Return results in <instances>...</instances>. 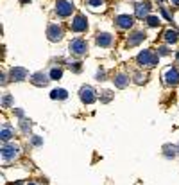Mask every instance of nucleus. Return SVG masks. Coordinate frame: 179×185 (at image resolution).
<instances>
[{"instance_id": "1", "label": "nucleus", "mask_w": 179, "mask_h": 185, "mask_svg": "<svg viewBox=\"0 0 179 185\" xmlns=\"http://www.w3.org/2000/svg\"><path fill=\"white\" fill-rule=\"evenodd\" d=\"M138 63L140 65H145V67H154L156 63H158V56L156 54H152L151 50H143V52H140L138 54Z\"/></svg>"}, {"instance_id": "2", "label": "nucleus", "mask_w": 179, "mask_h": 185, "mask_svg": "<svg viewBox=\"0 0 179 185\" xmlns=\"http://www.w3.org/2000/svg\"><path fill=\"white\" fill-rule=\"evenodd\" d=\"M72 11H74V5H72L68 0H58V4H56V13H58L59 16H70Z\"/></svg>"}, {"instance_id": "3", "label": "nucleus", "mask_w": 179, "mask_h": 185, "mask_svg": "<svg viewBox=\"0 0 179 185\" xmlns=\"http://www.w3.org/2000/svg\"><path fill=\"white\" fill-rule=\"evenodd\" d=\"M47 36L50 41H59L63 38V29H61L58 23H50L48 29H47Z\"/></svg>"}, {"instance_id": "4", "label": "nucleus", "mask_w": 179, "mask_h": 185, "mask_svg": "<svg viewBox=\"0 0 179 185\" xmlns=\"http://www.w3.org/2000/svg\"><path fill=\"white\" fill-rule=\"evenodd\" d=\"M81 99H82V103L91 104L95 101V90L91 86H82L81 88Z\"/></svg>"}, {"instance_id": "5", "label": "nucleus", "mask_w": 179, "mask_h": 185, "mask_svg": "<svg viewBox=\"0 0 179 185\" xmlns=\"http://www.w3.org/2000/svg\"><path fill=\"white\" fill-rule=\"evenodd\" d=\"M86 49H88L86 41L81 40V38H75V40L70 43V50H72L74 54H84V52H86Z\"/></svg>"}, {"instance_id": "6", "label": "nucleus", "mask_w": 179, "mask_h": 185, "mask_svg": "<svg viewBox=\"0 0 179 185\" xmlns=\"http://www.w3.org/2000/svg\"><path fill=\"white\" fill-rule=\"evenodd\" d=\"M86 29H88V22H86V18H84L82 15L75 16L74 22H72V31H75V33H82V31H86Z\"/></svg>"}, {"instance_id": "7", "label": "nucleus", "mask_w": 179, "mask_h": 185, "mask_svg": "<svg viewBox=\"0 0 179 185\" xmlns=\"http://www.w3.org/2000/svg\"><path fill=\"white\" fill-rule=\"evenodd\" d=\"M18 155V147L16 146H4L2 147V158L4 160H13Z\"/></svg>"}, {"instance_id": "8", "label": "nucleus", "mask_w": 179, "mask_h": 185, "mask_svg": "<svg viewBox=\"0 0 179 185\" xmlns=\"http://www.w3.org/2000/svg\"><path fill=\"white\" fill-rule=\"evenodd\" d=\"M27 76H29V72H27L23 67H15V68H11V79H13V81H23Z\"/></svg>"}, {"instance_id": "9", "label": "nucleus", "mask_w": 179, "mask_h": 185, "mask_svg": "<svg viewBox=\"0 0 179 185\" xmlns=\"http://www.w3.org/2000/svg\"><path fill=\"white\" fill-rule=\"evenodd\" d=\"M165 79H167V83H168V84L176 86V84L179 83V72L176 70V68H168V70L165 72Z\"/></svg>"}, {"instance_id": "10", "label": "nucleus", "mask_w": 179, "mask_h": 185, "mask_svg": "<svg viewBox=\"0 0 179 185\" xmlns=\"http://www.w3.org/2000/svg\"><path fill=\"white\" fill-rule=\"evenodd\" d=\"M117 25L122 27V29L133 27V16H129V15H120V16H117Z\"/></svg>"}, {"instance_id": "11", "label": "nucleus", "mask_w": 179, "mask_h": 185, "mask_svg": "<svg viewBox=\"0 0 179 185\" xmlns=\"http://www.w3.org/2000/svg\"><path fill=\"white\" fill-rule=\"evenodd\" d=\"M48 81H50V79H48V77H47L43 72L34 74V76H32V79H31V83H32V84H36V86H47V84H48Z\"/></svg>"}, {"instance_id": "12", "label": "nucleus", "mask_w": 179, "mask_h": 185, "mask_svg": "<svg viewBox=\"0 0 179 185\" xmlns=\"http://www.w3.org/2000/svg\"><path fill=\"white\" fill-rule=\"evenodd\" d=\"M143 40H145V33H143V31H136L134 34L129 36L127 45H129V47H134V45H138L140 41H143Z\"/></svg>"}, {"instance_id": "13", "label": "nucleus", "mask_w": 179, "mask_h": 185, "mask_svg": "<svg viewBox=\"0 0 179 185\" xmlns=\"http://www.w3.org/2000/svg\"><path fill=\"white\" fill-rule=\"evenodd\" d=\"M111 41H113V36L108 34V33H102L97 36V45H100V47H109Z\"/></svg>"}, {"instance_id": "14", "label": "nucleus", "mask_w": 179, "mask_h": 185, "mask_svg": "<svg viewBox=\"0 0 179 185\" xmlns=\"http://www.w3.org/2000/svg\"><path fill=\"white\" fill-rule=\"evenodd\" d=\"M149 9H151V4H138L136 5V16L138 18H145L147 15H149Z\"/></svg>"}, {"instance_id": "15", "label": "nucleus", "mask_w": 179, "mask_h": 185, "mask_svg": "<svg viewBox=\"0 0 179 185\" xmlns=\"http://www.w3.org/2000/svg\"><path fill=\"white\" fill-rule=\"evenodd\" d=\"M113 81H115V86H118V88H124V86H127V84H129V77H127L125 74H118V76L113 79Z\"/></svg>"}, {"instance_id": "16", "label": "nucleus", "mask_w": 179, "mask_h": 185, "mask_svg": "<svg viewBox=\"0 0 179 185\" xmlns=\"http://www.w3.org/2000/svg\"><path fill=\"white\" fill-rule=\"evenodd\" d=\"M50 97H52V99H66L68 94H66V90H63V88H56V90L50 92Z\"/></svg>"}, {"instance_id": "17", "label": "nucleus", "mask_w": 179, "mask_h": 185, "mask_svg": "<svg viewBox=\"0 0 179 185\" xmlns=\"http://www.w3.org/2000/svg\"><path fill=\"white\" fill-rule=\"evenodd\" d=\"M165 41L167 43H176L177 41V33L176 31H167L165 33Z\"/></svg>"}, {"instance_id": "18", "label": "nucleus", "mask_w": 179, "mask_h": 185, "mask_svg": "<svg viewBox=\"0 0 179 185\" xmlns=\"http://www.w3.org/2000/svg\"><path fill=\"white\" fill-rule=\"evenodd\" d=\"M11 137H13V133H11V129L5 126V128L2 129V133H0V139H2L4 142H7V140H11Z\"/></svg>"}, {"instance_id": "19", "label": "nucleus", "mask_w": 179, "mask_h": 185, "mask_svg": "<svg viewBox=\"0 0 179 185\" xmlns=\"http://www.w3.org/2000/svg\"><path fill=\"white\" fill-rule=\"evenodd\" d=\"M165 151H167V153H165L167 156H176L177 147H176V146H172V147H170V146H165Z\"/></svg>"}, {"instance_id": "20", "label": "nucleus", "mask_w": 179, "mask_h": 185, "mask_svg": "<svg viewBox=\"0 0 179 185\" xmlns=\"http://www.w3.org/2000/svg\"><path fill=\"white\" fill-rule=\"evenodd\" d=\"M61 76H63V70H61V68H52V72H50V79H59Z\"/></svg>"}, {"instance_id": "21", "label": "nucleus", "mask_w": 179, "mask_h": 185, "mask_svg": "<svg viewBox=\"0 0 179 185\" xmlns=\"http://www.w3.org/2000/svg\"><path fill=\"white\" fill-rule=\"evenodd\" d=\"M88 4H90V7H93V9H99V7H102L104 0H88Z\"/></svg>"}, {"instance_id": "22", "label": "nucleus", "mask_w": 179, "mask_h": 185, "mask_svg": "<svg viewBox=\"0 0 179 185\" xmlns=\"http://www.w3.org/2000/svg\"><path fill=\"white\" fill-rule=\"evenodd\" d=\"M147 23H149L151 27H158V25H159V20L156 18V16H147Z\"/></svg>"}, {"instance_id": "23", "label": "nucleus", "mask_w": 179, "mask_h": 185, "mask_svg": "<svg viewBox=\"0 0 179 185\" xmlns=\"http://www.w3.org/2000/svg\"><path fill=\"white\" fill-rule=\"evenodd\" d=\"M11 103H13V97H11V95H5V97L2 99V106H4V108H9Z\"/></svg>"}, {"instance_id": "24", "label": "nucleus", "mask_w": 179, "mask_h": 185, "mask_svg": "<svg viewBox=\"0 0 179 185\" xmlns=\"http://www.w3.org/2000/svg\"><path fill=\"white\" fill-rule=\"evenodd\" d=\"M70 68L74 72H81V63H70Z\"/></svg>"}, {"instance_id": "25", "label": "nucleus", "mask_w": 179, "mask_h": 185, "mask_svg": "<svg viewBox=\"0 0 179 185\" xmlns=\"http://www.w3.org/2000/svg\"><path fill=\"white\" fill-rule=\"evenodd\" d=\"M134 81H136V83H143V81H145V76H141V74H136V76H134Z\"/></svg>"}, {"instance_id": "26", "label": "nucleus", "mask_w": 179, "mask_h": 185, "mask_svg": "<svg viewBox=\"0 0 179 185\" xmlns=\"http://www.w3.org/2000/svg\"><path fill=\"white\" fill-rule=\"evenodd\" d=\"M32 144H34V146H40V144H43V140H41L40 137H32Z\"/></svg>"}, {"instance_id": "27", "label": "nucleus", "mask_w": 179, "mask_h": 185, "mask_svg": "<svg viewBox=\"0 0 179 185\" xmlns=\"http://www.w3.org/2000/svg\"><path fill=\"white\" fill-rule=\"evenodd\" d=\"M22 128H23V131H27L31 128V124H27V121H22Z\"/></svg>"}, {"instance_id": "28", "label": "nucleus", "mask_w": 179, "mask_h": 185, "mask_svg": "<svg viewBox=\"0 0 179 185\" xmlns=\"http://www.w3.org/2000/svg\"><path fill=\"white\" fill-rule=\"evenodd\" d=\"M159 50V54L161 56H165V54H168V50H167V47H161V49H158Z\"/></svg>"}, {"instance_id": "29", "label": "nucleus", "mask_w": 179, "mask_h": 185, "mask_svg": "<svg viewBox=\"0 0 179 185\" xmlns=\"http://www.w3.org/2000/svg\"><path fill=\"white\" fill-rule=\"evenodd\" d=\"M172 4H176V5H179V0H172Z\"/></svg>"}, {"instance_id": "30", "label": "nucleus", "mask_w": 179, "mask_h": 185, "mask_svg": "<svg viewBox=\"0 0 179 185\" xmlns=\"http://www.w3.org/2000/svg\"><path fill=\"white\" fill-rule=\"evenodd\" d=\"M27 185H36V183H32V182H31V183H27Z\"/></svg>"}, {"instance_id": "31", "label": "nucleus", "mask_w": 179, "mask_h": 185, "mask_svg": "<svg viewBox=\"0 0 179 185\" xmlns=\"http://www.w3.org/2000/svg\"><path fill=\"white\" fill-rule=\"evenodd\" d=\"M22 2H31V0H22Z\"/></svg>"}, {"instance_id": "32", "label": "nucleus", "mask_w": 179, "mask_h": 185, "mask_svg": "<svg viewBox=\"0 0 179 185\" xmlns=\"http://www.w3.org/2000/svg\"><path fill=\"white\" fill-rule=\"evenodd\" d=\"M176 58H177V60H179V52H177V56H176Z\"/></svg>"}]
</instances>
